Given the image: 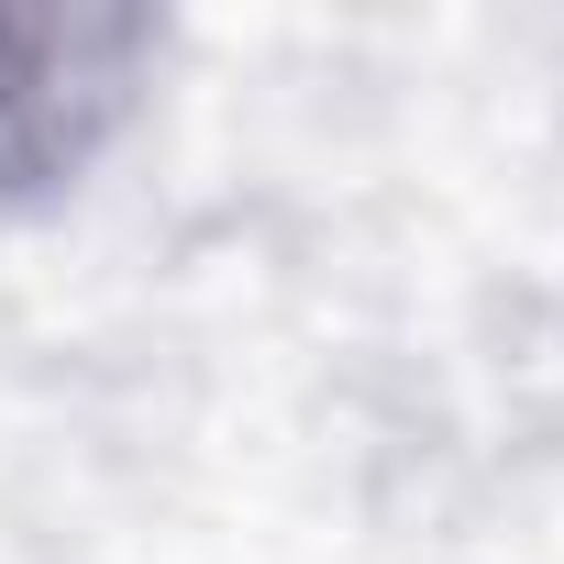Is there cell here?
<instances>
[{
    "mask_svg": "<svg viewBox=\"0 0 564 564\" xmlns=\"http://www.w3.org/2000/svg\"><path fill=\"white\" fill-rule=\"evenodd\" d=\"M144 56V12H0V210H34L100 166L133 122Z\"/></svg>",
    "mask_w": 564,
    "mask_h": 564,
    "instance_id": "6da1fadb",
    "label": "cell"
}]
</instances>
